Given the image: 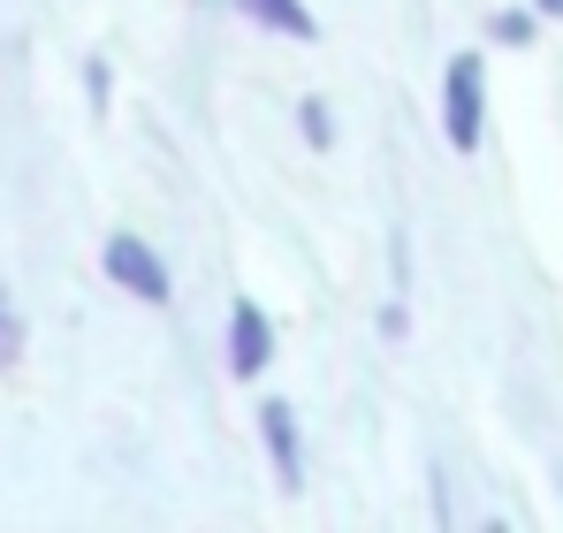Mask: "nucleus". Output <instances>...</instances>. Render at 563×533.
Instances as JSON below:
<instances>
[{"label":"nucleus","instance_id":"nucleus-7","mask_svg":"<svg viewBox=\"0 0 563 533\" xmlns=\"http://www.w3.org/2000/svg\"><path fill=\"white\" fill-rule=\"evenodd\" d=\"M297 130H305L312 145H328V138H335V122H328V107H320V99H305V107H297Z\"/></svg>","mask_w":563,"mask_h":533},{"label":"nucleus","instance_id":"nucleus-2","mask_svg":"<svg viewBox=\"0 0 563 533\" xmlns=\"http://www.w3.org/2000/svg\"><path fill=\"white\" fill-rule=\"evenodd\" d=\"M442 130H450L457 153H472L479 130H487V99H479V62H472V54H457L450 77H442Z\"/></svg>","mask_w":563,"mask_h":533},{"label":"nucleus","instance_id":"nucleus-6","mask_svg":"<svg viewBox=\"0 0 563 533\" xmlns=\"http://www.w3.org/2000/svg\"><path fill=\"white\" fill-rule=\"evenodd\" d=\"M23 358V313H15V297L0 290V373Z\"/></svg>","mask_w":563,"mask_h":533},{"label":"nucleus","instance_id":"nucleus-3","mask_svg":"<svg viewBox=\"0 0 563 533\" xmlns=\"http://www.w3.org/2000/svg\"><path fill=\"white\" fill-rule=\"evenodd\" d=\"M267 358H275V328H267V313H260L252 297H236V313H229V373L252 381Z\"/></svg>","mask_w":563,"mask_h":533},{"label":"nucleus","instance_id":"nucleus-1","mask_svg":"<svg viewBox=\"0 0 563 533\" xmlns=\"http://www.w3.org/2000/svg\"><path fill=\"white\" fill-rule=\"evenodd\" d=\"M99 266H107V282L114 290H130L137 305H168L176 297V282H168V266H161V252L145 244V237H107V252H99Z\"/></svg>","mask_w":563,"mask_h":533},{"label":"nucleus","instance_id":"nucleus-8","mask_svg":"<svg viewBox=\"0 0 563 533\" xmlns=\"http://www.w3.org/2000/svg\"><path fill=\"white\" fill-rule=\"evenodd\" d=\"M533 8H541V15H563V0H533Z\"/></svg>","mask_w":563,"mask_h":533},{"label":"nucleus","instance_id":"nucleus-4","mask_svg":"<svg viewBox=\"0 0 563 533\" xmlns=\"http://www.w3.org/2000/svg\"><path fill=\"white\" fill-rule=\"evenodd\" d=\"M260 435H267V449H275L282 488H297V480H305V449H297V412H289V404H260Z\"/></svg>","mask_w":563,"mask_h":533},{"label":"nucleus","instance_id":"nucleus-5","mask_svg":"<svg viewBox=\"0 0 563 533\" xmlns=\"http://www.w3.org/2000/svg\"><path fill=\"white\" fill-rule=\"evenodd\" d=\"M252 23H267V31H282V39H312V8L305 0H236Z\"/></svg>","mask_w":563,"mask_h":533}]
</instances>
